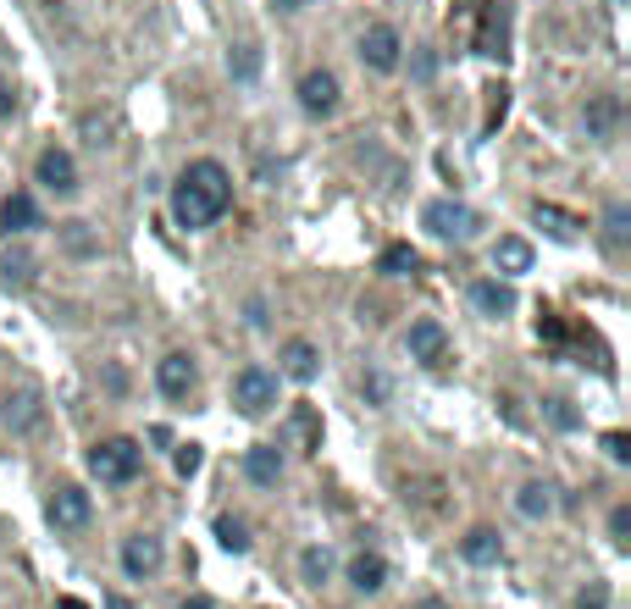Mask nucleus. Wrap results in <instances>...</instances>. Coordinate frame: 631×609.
I'll list each match as a JSON object with an SVG mask.
<instances>
[{
  "mask_svg": "<svg viewBox=\"0 0 631 609\" xmlns=\"http://www.w3.org/2000/svg\"><path fill=\"white\" fill-rule=\"evenodd\" d=\"M233 205V178L222 161H189V172L172 189V216L178 227H211L216 216H227Z\"/></svg>",
  "mask_w": 631,
  "mask_h": 609,
  "instance_id": "f257e3e1",
  "label": "nucleus"
},
{
  "mask_svg": "<svg viewBox=\"0 0 631 609\" xmlns=\"http://www.w3.org/2000/svg\"><path fill=\"white\" fill-rule=\"evenodd\" d=\"M89 471H95L100 482H111V488H122V482H133L144 471V449L133 438H106L89 449Z\"/></svg>",
  "mask_w": 631,
  "mask_h": 609,
  "instance_id": "f03ea898",
  "label": "nucleus"
},
{
  "mask_svg": "<svg viewBox=\"0 0 631 609\" xmlns=\"http://www.w3.org/2000/svg\"><path fill=\"white\" fill-rule=\"evenodd\" d=\"M421 227H427L432 239H449V244H465V239H477V227L482 216L471 211V205L460 200H432L427 211H421Z\"/></svg>",
  "mask_w": 631,
  "mask_h": 609,
  "instance_id": "7ed1b4c3",
  "label": "nucleus"
},
{
  "mask_svg": "<svg viewBox=\"0 0 631 609\" xmlns=\"http://www.w3.org/2000/svg\"><path fill=\"white\" fill-rule=\"evenodd\" d=\"M45 515H50V526H56V532H84V526L95 521V499H89L84 488L61 482V488H50Z\"/></svg>",
  "mask_w": 631,
  "mask_h": 609,
  "instance_id": "20e7f679",
  "label": "nucleus"
},
{
  "mask_svg": "<svg viewBox=\"0 0 631 609\" xmlns=\"http://www.w3.org/2000/svg\"><path fill=\"white\" fill-rule=\"evenodd\" d=\"M233 405H239V416H266L277 405V377L266 366H244L233 377Z\"/></svg>",
  "mask_w": 631,
  "mask_h": 609,
  "instance_id": "39448f33",
  "label": "nucleus"
},
{
  "mask_svg": "<svg viewBox=\"0 0 631 609\" xmlns=\"http://www.w3.org/2000/svg\"><path fill=\"white\" fill-rule=\"evenodd\" d=\"M0 421H6L12 432H34L39 421H45V394H39L34 383L6 388V399H0Z\"/></svg>",
  "mask_w": 631,
  "mask_h": 609,
  "instance_id": "423d86ee",
  "label": "nucleus"
},
{
  "mask_svg": "<svg viewBox=\"0 0 631 609\" xmlns=\"http://www.w3.org/2000/svg\"><path fill=\"white\" fill-rule=\"evenodd\" d=\"M477 56H510V6L504 0H482L477 17Z\"/></svg>",
  "mask_w": 631,
  "mask_h": 609,
  "instance_id": "0eeeda50",
  "label": "nucleus"
},
{
  "mask_svg": "<svg viewBox=\"0 0 631 609\" xmlns=\"http://www.w3.org/2000/svg\"><path fill=\"white\" fill-rule=\"evenodd\" d=\"M405 349H410V360H421V366H443V360H449V333H443V322L421 316V322H410Z\"/></svg>",
  "mask_w": 631,
  "mask_h": 609,
  "instance_id": "6e6552de",
  "label": "nucleus"
},
{
  "mask_svg": "<svg viewBox=\"0 0 631 609\" xmlns=\"http://www.w3.org/2000/svg\"><path fill=\"white\" fill-rule=\"evenodd\" d=\"M399 34H393L388 23H371L366 34H360V61H366L371 72H399Z\"/></svg>",
  "mask_w": 631,
  "mask_h": 609,
  "instance_id": "1a4fd4ad",
  "label": "nucleus"
},
{
  "mask_svg": "<svg viewBox=\"0 0 631 609\" xmlns=\"http://www.w3.org/2000/svg\"><path fill=\"white\" fill-rule=\"evenodd\" d=\"M34 178L45 183L50 194H78V161L67 156V150H39V161H34Z\"/></svg>",
  "mask_w": 631,
  "mask_h": 609,
  "instance_id": "9d476101",
  "label": "nucleus"
},
{
  "mask_svg": "<svg viewBox=\"0 0 631 609\" xmlns=\"http://www.w3.org/2000/svg\"><path fill=\"white\" fill-rule=\"evenodd\" d=\"M299 106L310 111V117H333L338 111V78L327 67H316V72H305L299 78Z\"/></svg>",
  "mask_w": 631,
  "mask_h": 609,
  "instance_id": "9b49d317",
  "label": "nucleus"
},
{
  "mask_svg": "<svg viewBox=\"0 0 631 609\" xmlns=\"http://www.w3.org/2000/svg\"><path fill=\"white\" fill-rule=\"evenodd\" d=\"M194 383H200V371H194L189 355H161L155 360V388H161L167 399H189Z\"/></svg>",
  "mask_w": 631,
  "mask_h": 609,
  "instance_id": "f8f14e48",
  "label": "nucleus"
},
{
  "mask_svg": "<svg viewBox=\"0 0 631 609\" xmlns=\"http://www.w3.org/2000/svg\"><path fill=\"white\" fill-rule=\"evenodd\" d=\"M277 371H283L288 383H310L322 371V349L310 344V338H288L283 355H277Z\"/></svg>",
  "mask_w": 631,
  "mask_h": 609,
  "instance_id": "ddd939ff",
  "label": "nucleus"
},
{
  "mask_svg": "<svg viewBox=\"0 0 631 609\" xmlns=\"http://www.w3.org/2000/svg\"><path fill=\"white\" fill-rule=\"evenodd\" d=\"M122 571H128L133 582H144V576L161 571V538H150V532H133V538L122 543Z\"/></svg>",
  "mask_w": 631,
  "mask_h": 609,
  "instance_id": "4468645a",
  "label": "nucleus"
},
{
  "mask_svg": "<svg viewBox=\"0 0 631 609\" xmlns=\"http://www.w3.org/2000/svg\"><path fill=\"white\" fill-rule=\"evenodd\" d=\"M244 477H250L255 488H277V482H283V454H277V443L244 449Z\"/></svg>",
  "mask_w": 631,
  "mask_h": 609,
  "instance_id": "2eb2a0df",
  "label": "nucleus"
},
{
  "mask_svg": "<svg viewBox=\"0 0 631 609\" xmlns=\"http://www.w3.org/2000/svg\"><path fill=\"white\" fill-rule=\"evenodd\" d=\"M471 305H477L488 322H499V316L515 311V288L499 283V277H482V283H471Z\"/></svg>",
  "mask_w": 631,
  "mask_h": 609,
  "instance_id": "dca6fc26",
  "label": "nucleus"
},
{
  "mask_svg": "<svg viewBox=\"0 0 631 609\" xmlns=\"http://www.w3.org/2000/svg\"><path fill=\"white\" fill-rule=\"evenodd\" d=\"M349 587H355V593H382V587H388V560H382L377 549H360L355 560H349Z\"/></svg>",
  "mask_w": 631,
  "mask_h": 609,
  "instance_id": "f3484780",
  "label": "nucleus"
},
{
  "mask_svg": "<svg viewBox=\"0 0 631 609\" xmlns=\"http://www.w3.org/2000/svg\"><path fill=\"white\" fill-rule=\"evenodd\" d=\"M0 227H6V239H12V233H34V227H45L34 194H6V205H0Z\"/></svg>",
  "mask_w": 631,
  "mask_h": 609,
  "instance_id": "a211bd4d",
  "label": "nucleus"
},
{
  "mask_svg": "<svg viewBox=\"0 0 631 609\" xmlns=\"http://www.w3.org/2000/svg\"><path fill=\"white\" fill-rule=\"evenodd\" d=\"M582 122H587V139H615V128H620V100L615 95H593L582 106Z\"/></svg>",
  "mask_w": 631,
  "mask_h": 609,
  "instance_id": "6ab92c4d",
  "label": "nucleus"
},
{
  "mask_svg": "<svg viewBox=\"0 0 631 609\" xmlns=\"http://www.w3.org/2000/svg\"><path fill=\"white\" fill-rule=\"evenodd\" d=\"M460 554H465V565H499V532L493 526H471L460 538Z\"/></svg>",
  "mask_w": 631,
  "mask_h": 609,
  "instance_id": "aec40b11",
  "label": "nucleus"
},
{
  "mask_svg": "<svg viewBox=\"0 0 631 609\" xmlns=\"http://www.w3.org/2000/svg\"><path fill=\"white\" fill-rule=\"evenodd\" d=\"M631 244V205L626 200H609L604 205V250L620 255Z\"/></svg>",
  "mask_w": 631,
  "mask_h": 609,
  "instance_id": "412c9836",
  "label": "nucleus"
},
{
  "mask_svg": "<svg viewBox=\"0 0 631 609\" xmlns=\"http://www.w3.org/2000/svg\"><path fill=\"white\" fill-rule=\"evenodd\" d=\"M493 266H499V272H532V244L521 239V233H504L499 244H493Z\"/></svg>",
  "mask_w": 631,
  "mask_h": 609,
  "instance_id": "4be33fe9",
  "label": "nucleus"
},
{
  "mask_svg": "<svg viewBox=\"0 0 631 609\" xmlns=\"http://www.w3.org/2000/svg\"><path fill=\"white\" fill-rule=\"evenodd\" d=\"M34 277H39V261L23 250V244L0 255V283H6V288H34Z\"/></svg>",
  "mask_w": 631,
  "mask_h": 609,
  "instance_id": "5701e85b",
  "label": "nucleus"
},
{
  "mask_svg": "<svg viewBox=\"0 0 631 609\" xmlns=\"http://www.w3.org/2000/svg\"><path fill=\"white\" fill-rule=\"evenodd\" d=\"M288 438H294L305 454H316L322 449V416H316L310 405H294V416H288Z\"/></svg>",
  "mask_w": 631,
  "mask_h": 609,
  "instance_id": "b1692460",
  "label": "nucleus"
},
{
  "mask_svg": "<svg viewBox=\"0 0 631 609\" xmlns=\"http://www.w3.org/2000/svg\"><path fill=\"white\" fill-rule=\"evenodd\" d=\"M554 488H548V482H526L521 493H515V510L526 515V521H548V515H554Z\"/></svg>",
  "mask_w": 631,
  "mask_h": 609,
  "instance_id": "393cba45",
  "label": "nucleus"
},
{
  "mask_svg": "<svg viewBox=\"0 0 631 609\" xmlns=\"http://www.w3.org/2000/svg\"><path fill=\"white\" fill-rule=\"evenodd\" d=\"M532 216H537V222H543V227H548V233H554L560 244H571L576 233H582V222H576L571 211H560V205H548V200H537V205H532Z\"/></svg>",
  "mask_w": 631,
  "mask_h": 609,
  "instance_id": "a878e982",
  "label": "nucleus"
},
{
  "mask_svg": "<svg viewBox=\"0 0 631 609\" xmlns=\"http://www.w3.org/2000/svg\"><path fill=\"white\" fill-rule=\"evenodd\" d=\"M56 233H61V250H67V255H78V261L100 255V239H95V227H89V222H61Z\"/></svg>",
  "mask_w": 631,
  "mask_h": 609,
  "instance_id": "bb28decb",
  "label": "nucleus"
},
{
  "mask_svg": "<svg viewBox=\"0 0 631 609\" xmlns=\"http://www.w3.org/2000/svg\"><path fill=\"white\" fill-rule=\"evenodd\" d=\"M299 576H305V587H327L333 582V554H327L322 543H310V549L299 554Z\"/></svg>",
  "mask_w": 631,
  "mask_h": 609,
  "instance_id": "cd10ccee",
  "label": "nucleus"
},
{
  "mask_svg": "<svg viewBox=\"0 0 631 609\" xmlns=\"http://www.w3.org/2000/svg\"><path fill=\"white\" fill-rule=\"evenodd\" d=\"M377 266H382V272H388V277H410V272H421V255L410 250V244H388Z\"/></svg>",
  "mask_w": 631,
  "mask_h": 609,
  "instance_id": "c85d7f7f",
  "label": "nucleus"
},
{
  "mask_svg": "<svg viewBox=\"0 0 631 609\" xmlns=\"http://www.w3.org/2000/svg\"><path fill=\"white\" fill-rule=\"evenodd\" d=\"M216 543H222L227 554H244L250 549V526H244L239 515H222V521H216Z\"/></svg>",
  "mask_w": 631,
  "mask_h": 609,
  "instance_id": "c756f323",
  "label": "nucleus"
},
{
  "mask_svg": "<svg viewBox=\"0 0 631 609\" xmlns=\"http://www.w3.org/2000/svg\"><path fill=\"white\" fill-rule=\"evenodd\" d=\"M227 72H233L239 84H255V78H261V50H255V45H239L233 56H227Z\"/></svg>",
  "mask_w": 631,
  "mask_h": 609,
  "instance_id": "7c9ffc66",
  "label": "nucleus"
},
{
  "mask_svg": "<svg viewBox=\"0 0 631 609\" xmlns=\"http://www.w3.org/2000/svg\"><path fill=\"white\" fill-rule=\"evenodd\" d=\"M609 543H615V549H631V504H615V510H609Z\"/></svg>",
  "mask_w": 631,
  "mask_h": 609,
  "instance_id": "2f4dec72",
  "label": "nucleus"
},
{
  "mask_svg": "<svg viewBox=\"0 0 631 609\" xmlns=\"http://www.w3.org/2000/svg\"><path fill=\"white\" fill-rule=\"evenodd\" d=\"M576 609H609V582L604 576H593V582L576 593Z\"/></svg>",
  "mask_w": 631,
  "mask_h": 609,
  "instance_id": "473e14b6",
  "label": "nucleus"
},
{
  "mask_svg": "<svg viewBox=\"0 0 631 609\" xmlns=\"http://www.w3.org/2000/svg\"><path fill=\"white\" fill-rule=\"evenodd\" d=\"M172 466H178V477H194V471L205 466V449H200V443H183V449L172 454Z\"/></svg>",
  "mask_w": 631,
  "mask_h": 609,
  "instance_id": "72a5a7b5",
  "label": "nucleus"
},
{
  "mask_svg": "<svg viewBox=\"0 0 631 609\" xmlns=\"http://www.w3.org/2000/svg\"><path fill=\"white\" fill-rule=\"evenodd\" d=\"M604 454L615 460V466H626V460H631V438H626V432H604Z\"/></svg>",
  "mask_w": 631,
  "mask_h": 609,
  "instance_id": "f704fd0d",
  "label": "nucleus"
},
{
  "mask_svg": "<svg viewBox=\"0 0 631 609\" xmlns=\"http://www.w3.org/2000/svg\"><path fill=\"white\" fill-rule=\"evenodd\" d=\"M548 421H554V427H576V410L565 405V399H554V405H548Z\"/></svg>",
  "mask_w": 631,
  "mask_h": 609,
  "instance_id": "c9c22d12",
  "label": "nucleus"
},
{
  "mask_svg": "<svg viewBox=\"0 0 631 609\" xmlns=\"http://www.w3.org/2000/svg\"><path fill=\"white\" fill-rule=\"evenodd\" d=\"M366 394H371V405H382V399H388V377H377V371H371V377H366Z\"/></svg>",
  "mask_w": 631,
  "mask_h": 609,
  "instance_id": "e433bc0d",
  "label": "nucleus"
},
{
  "mask_svg": "<svg viewBox=\"0 0 631 609\" xmlns=\"http://www.w3.org/2000/svg\"><path fill=\"white\" fill-rule=\"evenodd\" d=\"M12 106H17V95H12V84L0 78V117H12Z\"/></svg>",
  "mask_w": 631,
  "mask_h": 609,
  "instance_id": "4c0bfd02",
  "label": "nucleus"
},
{
  "mask_svg": "<svg viewBox=\"0 0 631 609\" xmlns=\"http://www.w3.org/2000/svg\"><path fill=\"white\" fill-rule=\"evenodd\" d=\"M272 6H277V12H305L310 0H272Z\"/></svg>",
  "mask_w": 631,
  "mask_h": 609,
  "instance_id": "58836bf2",
  "label": "nucleus"
},
{
  "mask_svg": "<svg viewBox=\"0 0 631 609\" xmlns=\"http://www.w3.org/2000/svg\"><path fill=\"white\" fill-rule=\"evenodd\" d=\"M178 609H211V598H205V593H194V598H183Z\"/></svg>",
  "mask_w": 631,
  "mask_h": 609,
  "instance_id": "ea45409f",
  "label": "nucleus"
},
{
  "mask_svg": "<svg viewBox=\"0 0 631 609\" xmlns=\"http://www.w3.org/2000/svg\"><path fill=\"white\" fill-rule=\"evenodd\" d=\"M106 609H133V604H128L122 593H106Z\"/></svg>",
  "mask_w": 631,
  "mask_h": 609,
  "instance_id": "a19ab883",
  "label": "nucleus"
},
{
  "mask_svg": "<svg viewBox=\"0 0 631 609\" xmlns=\"http://www.w3.org/2000/svg\"><path fill=\"white\" fill-rule=\"evenodd\" d=\"M56 609H89V604H84V598H61Z\"/></svg>",
  "mask_w": 631,
  "mask_h": 609,
  "instance_id": "79ce46f5",
  "label": "nucleus"
},
{
  "mask_svg": "<svg viewBox=\"0 0 631 609\" xmlns=\"http://www.w3.org/2000/svg\"><path fill=\"white\" fill-rule=\"evenodd\" d=\"M416 609H449V604H443V598H427V604H416Z\"/></svg>",
  "mask_w": 631,
  "mask_h": 609,
  "instance_id": "37998d69",
  "label": "nucleus"
}]
</instances>
